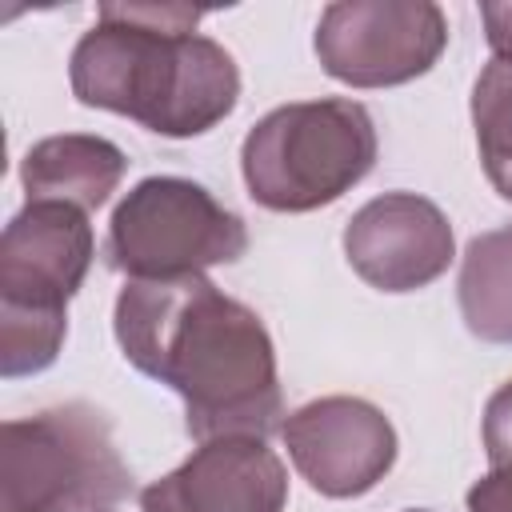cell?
<instances>
[{
	"label": "cell",
	"mask_w": 512,
	"mask_h": 512,
	"mask_svg": "<svg viewBox=\"0 0 512 512\" xmlns=\"http://www.w3.org/2000/svg\"><path fill=\"white\" fill-rule=\"evenodd\" d=\"M480 20H484V36H488L492 60L512 64V0H504V4L484 0L480 4Z\"/></svg>",
	"instance_id": "obj_17"
},
{
	"label": "cell",
	"mask_w": 512,
	"mask_h": 512,
	"mask_svg": "<svg viewBox=\"0 0 512 512\" xmlns=\"http://www.w3.org/2000/svg\"><path fill=\"white\" fill-rule=\"evenodd\" d=\"M468 512H512V468H492L488 476H480L468 496H464Z\"/></svg>",
	"instance_id": "obj_16"
},
{
	"label": "cell",
	"mask_w": 512,
	"mask_h": 512,
	"mask_svg": "<svg viewBox=\"0 0 512 512\" xmlns=\"http://www.w3.org/2000/svg\"><path fill=\"white\" fill-rule=\"evenodd\" d=\"M68 336V312L4 308L0 304V376L20 380L56 364Z\"/></svg>",
	"instance_id": "obj_14"
},
{
	"label": "cell",
	"mask_w": 512,
	"mask_h": 512,
	"mask_svg": "<svg viewBox=\"0 0 512 512\" xmlns=\"http://www.w3.org/2000/svg\"><path fill=\"white\" fill-rule=\"evenodd\" d=\"M128 156L92 132H64L36 140L20 160V184L28 200L72 204L80 212H96L120 188Z\"/></svg>",
	"instance_id": "obj_11"
},
{
	"label": "cell",
	"mask_w": 512,
	"mask_h": 512,
	"mask_svg": "<svg viewBox=\"0 0 512 512\" xmlns=\"http://www.w3.org/2000/svg\"><path fill=\"white\" fill-rule=\"evenodd\" d=\"M472 128L488 184L512 204V64L488 60L472 84Z\"/></svg>",
	"instance_id": "obj_13"
},
{
	"label": "cell",
	"mask_w": 512,
	"mask_h": 512,
	"mask_svg": "<svg viewBox=\"0 0 512 512\" xmlns=\"http://www.w3.org/2000/svg\"><path fill=\"white\" fill-rule=\"evenodd\" d=\"M288 468L264 436H216L140 492V512H284Z\"/></svg>",
	"instance_id": "obj_10"
},
{
	"label": "cell",
	"mask_w": 512,
	"mask_h": 512,
	"mask_svg": "<svg viewBox=\"0 0 512 512\" xmlns=\"http://www.w3.org/2000/svg\"><path fill=\"white\" fill-rule=\"evenodd\" d=\"M248 252V224L188 176H144L112 208L104 260L128 280H180Z\"/></svg>",
	"instance_id": "obj_5"
},
{
	"label": "cell",
	"mask_w": 512,
	"mask_h": 512,
	"mask_svg": "<svg viewBox=\"0 0 512 512\" xmlns=\"http://www.w3.org/2000/svg\"><path fill=\"white\" fill-rule=\"evenodd\" d=\"M200 20L192 4H100L68 60L72 96L168 140L204 136L240 104V68Z\"/></svg>",
	"instance_id": "obj_2"
},
{
	"label": "cell",
	"mask_w": 512,
	"mask_h": 512,
	"mask_svg": "<svg viewBox=\"0 0 512 512\" xmlns=\"http://www.w3.org/2000/svg\"><path fill=\"white\" fill-rule=\"evenodd\" d=\"M404 512H428V508H404Z\"/></svg>",
	"instance_id": "obj_18"
},
{
	"label": "cell",
	"mask_w": 512,
	"mask_h": 512,
	"mask_svg": "<svg viewBox=\"0 0 512 512\" xmlns=\"http://www.w3.org/2000/svg\"><path fill=\"white\" fill-rule=\"evenodd\" d=\"M132 492L112 420L84 404H56L0 428V512H108Z\"/></svg>",
	"instance_id": "obj_4"
},
{
	"label": "cell",
	"mask_w": 512,
	"mask_h": 512,
	"mask_svg": "<svg viewBox=\"0 0 512 512\" xmlns=\"http://www.w3.org/2000/svg\"><path fill=\"white\" fill-rule=\"evenodd\" d=\"M320 68L348 88H396L448 48V16L432 0H340L312 36Z\"/></svg>",
	"instance_id": "obj_6"
},
{
	"label": "cell",
	"mask_w": 512,
	"mask_h": 512,
	"mask_svg": "<svg viewBox=\"0 0 512 512\" xmlns=\"http://www.w3.org/2000/svg\"><path fill=\"white\" fill-rule=\"evenodd\" d=\"M280 440L312 492L352 500L372 492L396 464L392 420L360 396H320L284 416Z\"/></svg>",
	"instance_id": "obj_7"
},
{
	"label": "cell",
	"mask_w": 512,
	"mask_h": 512,
	"mask_svg": "<svg viewBox=\"0 0 512 512\" xmlns=\"http://www.w3.org/2000/svg\"><path fill=\"white\" fill-rule=\"evenodd\" d=\"M464 328L484 344H512V224L468 240L456 276Z\"/></svg>",
	"instance_id": "obj_12"
},
{
	"label": "cell",
	"mask_w": 512,
	"mask_h": 512,
	"mask_svg": "<svg viewBox=\"0 0 512 512\" xmlns=\"http://www.w3.org/2000/svg\"><path fill=\"white\" fill-rule=\"evenodd\" d=\"M376 148V124L360 100H296L248 128L240 172L260 208L316 212L372 172Z\"/></svg>",
	"instance_id": "obj_3"
},
{
	"label": "cell",
	"mask_w": 512,
	"mask_h": 512,
	"mask_svg": "<svg viewBox=\"0 0 512 512\" xmlns=\"http://www.w3.org/2000/svg\"><path fill=\"white\" fill-rule=\"evenodd\" d=\"M480 436H484V456L492 468H512V380H504L488 404H484V420H480Z\"/></svg>",
	"instance_id": "obj_15"
},
{
	"label": "cell",
	"mask_w": 512,
	"mask_h": 512,
	"mask_svg": "<svg viewBox=\"0 0 512 512\" xmlns=\"http://www.w3.org/2000/svg\"><path fill=\"white\" fill-rule=\"evenodd\" d=\"M112 332L136 372L184 400V428L196 444L216 436L268 440L284 424L276 344L264 320L204 272L128 280Z\"/></svg>",
	"instance_id": "obj_1"
},
{
	"label": "cell",
	"mask_w": 512,
	"mask_h": 512,
	"mask_svg": "<svg viewBox=\"0 0 512 512\" xmlns=\"http://www.w3.org/2000/svg\"><path fill=\"white\" fill-rule=\"evenodd\" d=\"M96 256L88 212L52 200H28L0 236V304L68 312Z\"/></svg>",
	"instance_id": "obj_9"
},
{
	"label": "cell",
	"mask_w": 512,
	"mask_h": 512,
	"mask_svg": "<svg viewBox=\"0 0 512 512\" xmlns=\"http://www.w3.org/2000/svg\"><path fill=\"white\" fill-rule=\"evenodd\" d=\"M352 272L380 292H416L440 280L456 256V236L440 204L416 192H384L344 224Z\"/></svg>",
	"instance_id": "obj_8"
}]
</instances>
